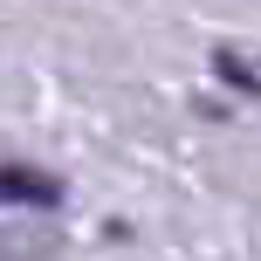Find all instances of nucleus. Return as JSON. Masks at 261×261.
<instances>
[{"label":"nucleus","mask_w":261,"mask_h":261,"mask_svg":"<svg viewBox=\"0 0 261 261\" xmlns=\"http://www.w3.org/2000/svg\"><path fill=\"white\" fill-rule=\"evenodd\" d=\"M0 199H14V206H55V179H41V172H7V165H0Z\"/></svg>","instance_id":"f257e3e1"}]
</instances>
